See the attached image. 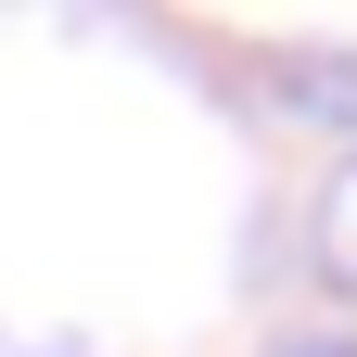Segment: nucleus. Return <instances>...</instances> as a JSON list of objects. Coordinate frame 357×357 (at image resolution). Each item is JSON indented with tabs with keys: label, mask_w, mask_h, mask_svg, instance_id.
I'll list each match as a JSON object with an SVG mask.
<instances>
[{
	"label": "nucleus",
	"mask_w": 357,
	"mask_h": 357,
	"mask_svg": "<svg viewBox=\"0 0 357 357\" xmlns=\"http://www.w3.org/2000/svg\"><path fill=\"white\" fill-rule=\"evenodd\" d=\"M255 89L294 128H357V38H268V52H255Z\"/></svg>",
	"instance_id": "1"
},
{
	"label": "nucleus",
	"mask_w": 357,
	"mask_h": 357,
	"mask_svg": "<svg viewBox=\"0 0 357 357\" xmlns=\"http://www.w3.org/2000/svg\"><path fill=\"white\" fill-rule=\"evenodd\" d=\"M0 357H77V344H0Z\"/></svg>",
	"instance_id": "4"
},
{
	"label": "nucleus",
	"mask_w": 357,
	"mask_h": 357,
	"mask_svg": "<svg viewBox=\"0 0 357 357\" xmlns=\"http://www.w3.org/2000/svg\"><path fill=\"white\" fill-rule=\"evenodd\" d=\"M268 357H357V332H281Z\"/></svg>",
	"instance_id": "3"
},
{
	"label": "nucleus",
	"mask_w": 357,
	"mask_h": 357,
	"mask_svg": "<svg viewBox=\"0 0 357 357\" xmlns=\"http://www.w3.org/2000/svg\"><path fill=\"white\" fill-rule=\"evenodd\" d=\"M306 268H319V294H344L357 306V153L306 192Z\"/></svg>",
	"instance_id": "2"
}]
</instances>
